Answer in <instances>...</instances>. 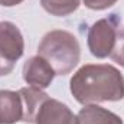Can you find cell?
I'll return each instance as SVG.
<instances>
[{
    "label": "cell",
    "mask_w": 124,
    "mask_h": 124,
    "mask_svg": "<svg viewBox=\"0 0 124 124\" xmlns=\"http://www.w3.org/2000/svg\"><path fill=\"white\" fill-rule=\"evenodd\" d=\"M69 90L82 105L120 101L124 98V77L113 65L87 63L72 75Z\"/></svg>",
    "instance_id": "6da1fadb"
},
{
    "label": "cell",
    "mask_w": 124,
    "mask_h": 124,
    "mask_svg": "<svg viewBox=\"0 0 124 124\" xmlns=\"http://www.w3.org/2000/svg\"><path fill=\"white\" fill-rule=\"evenodd\" d=\"M38 55L45 58L51 63L56 75H68L74 71L81 58V46L71 32L51 31L48 32L39 46Z\"/></svg>",
    "instance_id": "7a4b0ae2"
},
{
    "label": "cell",
    "mask_w": 124,
    "mask_h": 124,
    "mask_svg": "<svg viewBox=\"0 0 124 124\" xmlns=\"http://www.w3.org/2000/svg\"><path fill=\"white\" fill-rule=\"evenodd\" d=\"M120 26V17L117 15H110L108 17L100 19L90 28L87 35V42L90 52L95 58H107L111 55Z\"/></svg>",
    "instance_id": "3957f363"
},
{
    "label": "cell",
    "mask_w": 124,
    "mask_h": 124,
    "mask_svg": "<svg viewBox=\"0 0 124 124\" xmlns=\"http://www.w3.org/2000/svg\"><path fill=\"white\" fill-rule=\"evenodd\" d=\"M33 124H77V116L66 104L46 97L35 114Z\"/></svg>",
    "instance_id": "277c9868"
},
{
    "label": "cell",
    "mask_w": 124,
    "mask_h": 124,
    "mask_svg": "<svg viewBox=\"0 0 124 124\" xmlns=\"http://www.w3.org/2000/svg\"><path fill=\"white\" fill-rule=\"evenodd\" d=\"M25 51V40L19 28L12 22L0 23V55L10 63H16Z\"/></svg>",
    "instance_id": "5b68a950"
},
{
    "label": "cell",
    "mask_w": 124,
    "mask_h": 124,
    "mask_svg": "<svg viewBox=\"0 0 124 124\" xmlns=\"http://www.w3.org/2000/svg\"><path fill=\"white\" fill-rule=\"evenodd\" d=\"M22 74L28 85H31L33 88H39V90L48 88L56 75L51 63L40 55L32 56L25 62Z\"/></svg>",
    "instance_id": "8992f818"
},
{
    "label": "cell",
    "mask_w": 124,
    "mask_h": 124,
    "mask_svg": "<svg viewBox=\"0 0 124 124\" xmlns=\"http://www.w3.org/2000/svg\"><path fill=\"white\" fill-rule=\"evenodd\" d=\"M23 118V102L19 91L0 90V124H16Z\"/></svg>",
    "instance_id": "52a82bcc"
},
{
    "label": "cell",
    "mask_w": 124,
    "mask_h": 124,
    "mask_svg": "<svg viewBox=\"0 0 124 124\" xmlns=\"http://www.w3.org/2000/svg\"><path fill=\"white\" fill-rule=\"evenodd\" d=\"M77 124H124L113 111L97 104L84 105L77 116Z\"/></svg>",
    "instance_id": "ba28073f"
},
{
    "label": "cell",
    "mask_w": 124,
    "mask_h": 124,
    "mask_svg": "<svg viewBox=\"0 0 124 124\" xmlns=\"http://www.w3.org/2000/svg\"><path fill=\"white\" fill-rule=\"evenodd\" d=\"M19 94L22 97V102H23V118L22 121L28 124H33L35 120V114L40 105V102L49 97L46 93H43L39 88H33V87H26V88H20Z\"/></svg>",
    "instance_id": "9c48e42d"
},
{
    "label": "cell",
    "mask_w": 124,
    "mask_h": 124,
    "mask_svg": "<svg viewBox=\"0 0 124 124\" xmlns=\"http://www.w3.org/2000/svg\"><path fill=\"white\" fill-rule=\"evenodd\" d=\"M40 4L49 15L63 17L74 13L79 7L81 0H40Z\"/></svg>",
    "instance_id": "30bf717a"
},
{
    "label": "cell",
    "mask_w": 124,
    "mask_h": 124,
    "mask_svg": "<svg viewBox=\"0 0 124 124\" xmlns=\"http://www.w3.org/2000/svg\"><path fill=\"white\" fill-rule=\"evenodd\" d=\"M85 7L91 10H105L117 3V0H82Z\"/></svg>",
    "instance_id": "8fae6325"
},
{
    "label": "cell",
    "mask_w": 124,
    "mask_h": 124,
    "mask_svg": "<svg viewBox=\"0 0 124 124\" xmlns=\"http://www.w3.org/2000/svg\"><path fill=\"white\" fill-rule=\"evenodd\" d=\"M13 66H15L13 63L7 62L6 59H3V58H1V55H0V77L10 74V72L13 71Z\"/></svg>",
    "instance_id": "7c38bea8"
},
{
    "label": "cell",
    "mask_w": 124,
    "mask_h": 124,
    "mask_svg": "<svg viewBox=\"0 0 124 124\" xmlns=\"http://www.w3.org/2000/svg\"><path fill=\"white\" fill-rule=\"evenodd\" d=\"M23 0H0V6H4V7H13V6H17L20 4Z\"/></svg>",
    "instance_id": "4fadbf2b"
}]
</instances>
